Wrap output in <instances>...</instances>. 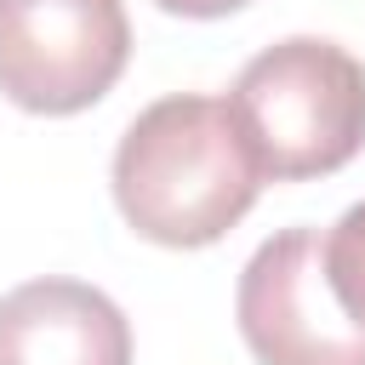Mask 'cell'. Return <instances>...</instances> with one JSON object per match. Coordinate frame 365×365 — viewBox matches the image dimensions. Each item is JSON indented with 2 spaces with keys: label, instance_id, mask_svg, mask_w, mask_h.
<instances>
[{
  "label": "cell",
  "instance_id": "cell-6",
  "mask_svg": "<svg viewBox=\"0 0 365 365\" xmlns=\"http://www.w3.org/2000/svg\"><path fill=\"white\" fill-rule=\"evenodd\" d=\"M325 279L354 325H365V200L348 205L325 234Z\"/></svg>",
  "mask_w": 365,
  "mask_h": 365
},
{
  "label": "cell",
  "instance_id": "cell-5",
  "mask_svg": "<svg viewBox=\"0 0 365 365\" xmlns=\"http://www.w3.org/2000/svg\"><path fill=\"white\" fill-rule=\"evenodd\" d=\"M0 365H131V325L86 279H23L0 297Z\"/></svg>",
  "mask_w": 365,
  "mask_h": 365
},
{
  "label": "cell",
  "instance_id": "cell-4",
  "mask_svg": "<svg viewBox=\"0 0 365 365\" xmlns=\"http://www.w3.org/2000/svg\"><path fill=\"white\" fill-rule=\"evenodd\" d=\"M234 319L257 365H365V325L342 314L314 228H279L251 251Z\"/></svg>",
  "mask_w": 365,
  "mask_h": 365
},
{
  "label": "cell",
  "instance_id": "cell-2",
  "mask_svg": "<svg viewBox=\"0 0 365 365\" xmlns=\"http://www.w3.org/2000/svg\"><path fill=\"white\" fill-rule=\"evenodd\" d=\"M228 108L268 182L331 177L365 148V63L336 40L291 34L240 68Z\"/></svg>",
  "mask_w": 365,
  "mask_h": 365
},
{
  "label": "cell",
  "instance_id": "cell-3",
  "mask_svg": "<svg viewBox=\"0 0 365 365\" xmlns=\"http://www.w3.org/2000/svg\"><path fill=\"white\" fill-rule=\"evenodd\" d=\"M131 63L120 0H0V97L29 114H80Z\"/></svg>",
  "mask_w": 365,
  "mask_h": 365
},
{
  "label": "cell",
  "instance_id": "cell-1",
  "mask_svg": "<svg viewBox=\"0 0 365 365\" xmlns=\"http://www.w3.org/2000/svg\"><path fill=\"white\" fill-rule=\"evenodd\" d=\"M108 182L120 217L143 240L165 251H200L257 205L268 177L228 97L171 91L125 125Z\"/></svg>",
  "mask_w": 365,
  "mask_h": 365
},
{
  "label": "cell",
  "instance_id": "cell-7",
  "mask_svg": "<svg viewBox=\"0 0 365 365\" xmlns=\"http://www.w3.org/2000/svg\"><path fill=\"white\" fill-rule=\"evenodd\" d=\"M160 11H171V17H194V23H205V17H228V11H240V6H251V0H154Z\"/></svg>",
  "mask_w": 365,
  "mask_h": 365
}]
</instances>
